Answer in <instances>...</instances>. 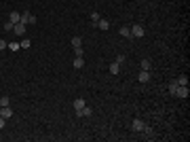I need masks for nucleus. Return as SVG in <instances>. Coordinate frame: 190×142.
<instances>
[{"instance_id": "nucleus-1", "label": "nucleus", "mask_w": 190, "mask_h": 142, "mask_svg": "<svg viewBox=\"0 0 190 142\" xmlns=\"http://www.w3.org/2000/svg\"><path fill=\"white\" fill-rule=\"evenodd\" d=\"M19 21H21V24H25V25H34L36 24V17L34 15H32V13H21V19H19Z\"/></svg>"}, {"instance_id": "nucleus-2", "label": "nucleus", "mask_w": 190, "mask_h": 142, "mask_svg": "<svg viewBox=\"0 0 190 142\" xmlns=\"http://www.w3.org/2000/svg\"><path fill=\"white\" fill-rule=\"evenodd\" d=\"M131 30V36H135V38H142L144 34H146V30H144V25H140V24H135L133 28H129Z\"/></svg>"}, {"instance_id": "nucleus-3", "label": "nucleus", "mask_w": 190, "mask_h": 142, "mask_svg": "<svg viewBox=\"0 0 190 142\" xmlns=\"http://www.w3.org/2000/svg\"><path fill=\"white\" fill-rule=\"evenodd\" d=\"M188 85H178V89H175V95L178 98H188Z\"/></svg>"}, {"instance_id": "nucleus-4", "label": "nucleus", "mask_w": 190, "mask_h": 142, "mask_svg": "<svg viewBox=\"0 0 190 142\" xmlns=\"http://www.w3.org/2000/svg\"><path fill=\"white\" fill-rule=\"evenodd\" d=\"M93 115V108H89L87 104H84L83 110H76V117H91Z\"/></svg>"}, {"instance_id": "nucleus-5", "label": "nucleus", "mask_w": 190, "mask_h": 142, "mask_svg": "<svg viewBox=\"0 0 190 142\" xmlns=\"http://www.w3.org/2000/svg\"><path fill=\"white\" fill-rule=\"evenodd\" d=\"M131 127H133V130H135V131H142L144 127H146V123H144L142 119H133V123H131Z\"/></svg>"}, {"instance_id": "nucleus-6", "label": "nucleus", "mask_w": 190, "mask_h": 142, "mask_svg": "<svg viewBox=\"0 0 190 142\" xmlns=\"http://www.w3.org/2000/svg\"><path fill=\"white\" fill-rule=\"evenodd\" d=\"M25 28H28V25L25 24H21V21H19V24H15V28H13V34H25Z\"/></svg>"}, {"instance_id": "nucleus-7", "label": "nucleus", "mask_w": 190, "mask_h": 142, "mask_svg": "<svg viewBox=\"0 0 190 142\" xmlns=\"http://www.w3.org/2000/svg\"><path fill=\"white\" fill-rule=\"evenodd\" d=\"M0 117H4V119L13 117V110H11V106H0Z\"/></svg>"}, {"instance_id": "nucleus-8", "label": "nucleus", "mask_w": 190, "mask_h": 142, "mask_svg": "<svg viewBox=\"0 0 190 142\" xmlns=\"http://www.w3.org/2000/svg\"><path fill=\"white\" fill-rule=\"evenodd\" d=\"M95 28H99V30H104V32H106L108 28H110V21H108V19H99V21L95 24Z\"/></svg>"}, {"instance_id": "nucleus-9", "label": "nucleus", "mask_w": 190, "mask_h": 142, "mask_svg": "<svg viewBox=\"0 0 190 142\" xmlns=\"http://www.w3.org/2000/svg\"><path fill=\"white\" fill-rule=\"evenodd\" d=\"M150 81V70H142L140 72V83H148Z\"/></svg>"}, {"instance_id": "nucleus-10", "label": "nucleus", "mask_w": 190, "mask_h": 142, "mask_svg": "<svg viewBox=\"0 0 190 142\" xmlns=\"http://www.w3.org/2000/svg\"><path fill=\"white\" fill-rule=\"evenodd\" d=\"M19 19H21V15L17 11H13L11 15H9V21H11V24H19Z\"/></svg>"}, {"instance_id": "nucleus-11", "label": "nucleus", "mask_w": 190, "mask_h": 142, "mask_svg": "<svg viewBox=\"0 0 190 142\" xmlns=\"http://www.w3.org/2000/svg\"><path fill=\"white\" fill-rule=\"evenodd\" d=\"M84 108V100L83 98H76V100H74V110H83Z\"/></svg>"}, {"instance_id": "nucleus-12", "label": "nucleus", "mask_w": 190, "mask_h": 142, "mask_svg": "<svg viewBox=\"0 0 190 142\" xmlns=\"http://www.w3.org/2000/svg\"><path fill=\"white\" fill-rule=\"evenodd\" d=\"M120 36H123V38H133V36H131V30L127 28V25L120 28Z\"/></svg>"}, {"instance_id": "nucleus-13", "label": "nucleus", "mask_w": 190, "mask_h": 142, "mask_svg": "<svg viewBox=\"0 0 190 142\" xmlns=\"http://www.w3.org/2000/svg\"><path fill=\"white\" fill-rule=\"evenodd\" d=\"M140 66H142V70H152V62H150V59H142Z\"/></svg>"}, {"instance_id": "nucleus-14", "label": "nucleus", "mask_w": 190, "mask_h": 142, "mask_svg": "<svg viewBox=\"0 0 190 142\" xmlns=\"http://www.w3.org/2000/svg\"><path fill=\"white\" fill-rule=\"evenodd\" d=\"M72 47H74V49L83 47V38H80V36H74V38H72Z\"/></svg>"}, {"instance_id": "nucleus-15", "label": "nucleus", "mask_w": 190, "mask_h": 142, "mask_svg": "<svg viewBox=\"0 0 190 142\" xmlns=\"http://www.w3.org/2000/svg\"><path fill=\"white\" fill-rule=\"evenodd\" d=\"M119 72H120V64H116V62L110 64V74H119Z\"/></svg>"}, {"instance_id": "nucleus-16", "label": "nucleus", "mask_w": 190, "mask_h": 142, "mask_svg": "<svg viewBox=\"0 0 190 142\" xmlns=\"http://www.w3.org/2000/svg\"><path fill=\"white\" fill-rule=\"evenodd\" d=\"M89 17H91V24H97V21H99V19H101V15H99V13H97V11H93V13H91V15H89Z\"/></svg>"}, {"instance_id": "nucleus-17", "label": "nucleus", "mask_w": 190, "mask_h": 142, "mask_svg": "<svg viewBox=\"0 0 190 142\" xmlns=\"http://www.w3.org/2000/svg\"><path fill=\"white\" fill-rule=\"evenodd\" d=\"M167 89H169V94H171V95H175V89H178V81H171Z\"/></svg>"}, {"instance_id": "nucleus-18", "label": "nucleus", "mask_w": 190, "mask_h": 142, "mask_svg": "<svg viewBox=\"0 0 190 142\" xmlns=\"http://www.w3.org/2000/svg\"><path fill=\"white\" fill-rule=\"evenodd\" d=\"M84 66V57H74V68H83Z\"/></svg>"}, {"instance_id": "nucleus-19", "label": "nucleus", "mask_w": 190, "mask_h": 142, "mask_svg": "<svg viewBox=\"0 0 190 142\" xmlns=\"http://www.w3.org/2000/svg\"><path fill=\"white\" fill-rule=\"evenodd\" d=\"M144 134H146V138H152V136H154V130H152V127H148V125H146V127H144Z\"/></svg>"}, {"instance_id": "nucleus-20", "label": "nucleus", "mask_w": 190, "mask_h": 142, "mask_svg": "<svg viewBox=\"0 0 190 142\" xmlns=\"http://www.w3.org/2000/svg\"><path fill=\"white\" fill-rule=\"evenodd\" d=\"M9 104H11L9 95H2V98H0V106H9Z\"/></svg>"}, {"instance_id": "nucleus-21", "label": "nucleus", "mask_w": 190, "mask_h": 142, "mask_svg": "<svg viewBox=\"0 0 190 142\" xmlns=\"http://www.w3.org/2000/svg\"><path fill=\"white\" fill-rule=\"evenodd\" d=\"M30 45H32V43H30V38H24V40L19 43V47H21V49H28Z\"/></svg>"}, {"instance_id": "nucleus-22", "label": "nucleus", "mask_w": 190, "mask_h": 142, "mask_svg": "<svg viewBox=\"0 0 190 142\" xmlns=\"http://www.w3.org/2000/svg\"><path fill=\"white\" fill-rule=\"evenodd\" d=\"M178 85H188V76H186V74H182V76L178 79Z\"/></svg>"}, {"instance_id": "nucleus-23", "label": "nucleus", "mask_w": 190, "mask_h": 142, "mask_svg": "<svg viewBox=\"0 0 190 142\" xmlns=\"http://www.w3.org/2000/svg\"><path fill=\"white\" fill-rule=\"evenodd\" d=\"M83 53H84L83 47H76V49H74V55H76V57H83Z\"/></svg>"}, {"instance_id": "nucleus-24", "label": "nucleus", "mask_w": 190, "mask_h": 142, "mask_svg": "<svg viewBox=\"0 0 190 142\" xmlns=\"http://www.w3.org/2000/svg\"><path fill=\"white\" fill-rule=\"evenodd\" d=\"M13 28H15V24H11V21L4 24V30H6V32H13Z\"/></svg>"}, {"instance_id": "nucleus-25", "label": "nucleus", "mask_w": 190, "mask_h": 142, "mask_svg": "<svg viewBox=\"0 0 190 142\" xmlns=\"http://www.w3.org/2000/svg\"><path fill=\"white\" fill-rule=\"evenodd\" d=\"M9 49H13V51H17V49H19V43H9Z\"/></svg>"}, {"instance_id": "nucleus-26", "label": "nucleus", "mask_w": 190, "mask_h": 142, "mask_svg": "<svg viewBox=\"0 0 190 142\" xmlns=\"http://www.w3.org/2000/svg\"><path fill=\"white\" fill-rule=\"evenodd\" d=\"M9 47V43H6V40H2V38H0V51H2V49H6Z\"/></svg>"}, {"instance_id": "nucleus-27", "label": "nucleus", "mask_w": 190, "mask_h": 142, "mask_svg": "<svg viewBox=\"0 0 190 142\" xmlns=\"http://www.w3.org/2000/svg\"><path fill=\"white\" fill-rule=\"evenodd\" d=\"M4 125H6V119H4V117H0V130H2Z\"/></svg>"}]
</instances>
